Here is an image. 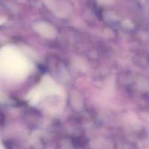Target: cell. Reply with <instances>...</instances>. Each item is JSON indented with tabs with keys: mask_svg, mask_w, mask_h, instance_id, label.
<instances>
[{
	"mask_svg": "<svg viewBox=\"0 0 149 149\" xmlns=\"http://www.w3.org/2000/svg\"><path fill=\"white\" fill-rule=\"evenodd\" d=\"M31 69L28 58L14 46L0 49V72L15 80L24 79Z\"/></svg>",
	"mask_w": 149,
	"mask_h": 149,
	"instance_id": "obj_1",
	"label": "cell"
},
{
	"mask_svg": "<svg viewBox=\"0 0 149 149\" xmlns=\"http://www.w3.org/2000/svg\"><path fill=\"white\" fill-rule=\"evenodd\" d=\"M61 93V89L59 86L49 75H45L42 77L40 83L29 93L26 99L30 105L35 106L46 96Z\"/></svg>",
	"mask_w": 149,
	"mask_h": 149,
	"instance_id": "obj_2",
	"label": "cell"
},
{
	"mask_svg": "<svg viewBox=\"0 0 149 149\" xmlns=\"http://www.w3.org/2000/svg\"><path fill=\"white\" fill-rule=\"evenodd\" d=\"M35 29L37 30V31L39 32V33H40V34L43 35L44 36H46V37L52 38L53 37L55 34V29H54L51 26L47 24V23H38L37 26H36Z\"/></svg>",
	"mask_w": 149,
	"mask_h": 149,
	"instance_id": "obj_3",
	"label": "cell"
},
{
	"mask_svg": "<svg viewBox=\"0 0 149 149\" xmlns=\"http://www.w3.org/2000/svg\"><path fill=\"white\" fill-rule=\"evenodd\" d=\"M100 2L103 3V4H106V3H109L111 0H99Z\"/></svg>",
	"mask_w": 149,
	"mask_h": 149,
	"instance_id": "obj_4",
	"label": "cell"
},
{
	"mask_svg": "<svg viewBox=\"0 0 149 149\" xmlns=\"http://www.w3.org/2000/svg\"><path fill=\"white\" fill-rule=\"evenodd\" d=\"M3 98H4V97H3L2 94H1V93H0V100H2Z\"/></svg>",
	"mask_w": 149,
	"mask_h": 149,
	"instance_id": "obj_5",
	"label": "cell"
},
{
	"mask_svg": "<svg viewBox=\"0 0 149 149\" xmlns=\"http://www.w3.org/2000/svg\"><path fill=\"white\" fill-rule=\"evenodd\" d=\"M4 22V19H0V24H1V23H3Z\"/></svg>",
	"mask_w": 149,
	"mask_h": 149,
	"instance_id": "obj_6",
	"label": "cell"
}]
</instances>
